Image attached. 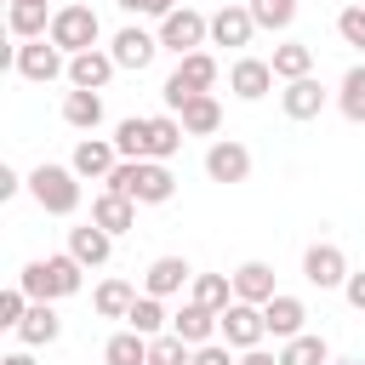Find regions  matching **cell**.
Segmentation results:
<instances>
[{
  "instance_id": "cell-1",
  "label": "cell",
  "mask_w": 365,
  "mask_h": 365,
  "mask_svg": "<svg viewBox=\"0 0 365 365\" xmlns=\"http://www.w3.org/2000/svg\"><path fill=\"white\" fill-rule=\"evenodd\" d=\"M108 188L125 194V200H137V205H165L177 194V177L165 171V160H120L108 171Z\"/></svg>"
},
{
  "instance_id": "cell-2",
  "label": "cell",
  "mask_w": 365,
  "mask_h": 365,
  "mask_svg": "<svg viewBox=\"0 0 365 365\" xmlns=\"http://www.w3.org/2000/svg\"><path fill=\"white\" fill-rule=\"evenodd\" d=\"M80 279H86V262H80L74 251H63V257H34V262L17 274V285H23L34 302H57V297H74V291H80Z\"/></svg>"
},
{
  "instance_id": "cell-3",
  "label": "cell",
  "mask_w": 365,
  "mask_h": 365,
  "mask_svg": "<svg viewBox=\"0 0 365 365\" xmlns=\"http://www.w3.org/2000/svg\"><path fill=\"white\" fill-rule=\"evenodd\" d=\"M29 194L51 217H74L80 211V171L74 165H34L29 171Z\"/></svg>"
},
{
  "instance_id": "cell-4",
  "label": "cell",
  "mask_w": 365,
  "mask_h": 365,
  "mask_svg": "<svg viewBox=\"0 0 365 365\" xmlns=\"http://www.w3.org/2000/svg\"><path fill=\"white\" fill-rule=\"evenodd\" d=\"M211 86H217V57H211V51H188V57H177V68L165 74L160 97H165V108L177 114L194 91H211Z\"/></svg>"
},
{
  "instance_id": "cell-5",
  "label": "cell",
  "mask_w": 365,
  "mask_h": 365,
  "mask_svg": "<svg viewBox=\"0 0 365 365\" xmlns=\"http://www.w3.org/2000/svg\"><path fill=\"white\" fill-rule=\"evenodd\" d=\"M97 34H103V23H97V11H91V6H57V11H51V34H46V40H51V46H63V51L74 57V51H91V46H97Z\"/></svg>"
},
{
  "instance_id": "cell-6",
  "label": "cell",
  "mask_w": 365,
  "mask_h": 365,
  "mask_svg": "<svg viewBox=\"0 0 365 365\" xmlns=\"http://www.w3.org/2000/svg\"><path fill=\"white\" fill-rule=\"evenodd\" d=\"M217 336H222L228 348H240V354H245V348H262L268 319H262V308H257V302H240V297H234V302L217 314Z\"/></svg>"
},
{
  "instance_id": "cell-7",
  "label": "cell",
  "mask_w": 365,
  "mask_h": 365,
  "mask_svg": "<svg viewBox=\"0 0 365 365\" xmlns=\"http://www.w3.org/2000/svg\"><path fill=\"white\" fill-rule=\"evenodd\" d=\"M205 40H211V17H205V11H194V6H177L171 17H160V46H165V51H177V57L200 51Z\"/></svg>"
},
{
  "instance_id": "cell-8",
  "label": "cell",
  "mask_w": 365,
  "mask_h": 365,
  "mask_svg": "<svg viewBox=\"0 0 365 365\" xmlns=\"http://www.w3.org/2000/svg\"><path fill=\"white\" fill-rule=\"evenodd\" d=\"M11 68H17L23 80L46 86V80L68 74V51H63V46H51V40H17V51H11Z\"/></svg>"
},
{
  "instance_id": "cell-9",
  "label": "cell",
  "mask_w": 365,
  "mask_h": 365,
  "mask_svg": "<svg viewBox=\"0 0 365 365\" xmlns=\"http://www.w3.org/2000/svg\"><path fill=\"white\" fill-rule=\"evenodd\" d=\"M348 274H354V268H348L342 245L319 240V245H308V251H302V279H308V285H319V291H336Z\"/></svg>"
},
{
  "instance_id": "cell-10",
  "label": "cell",
  "mask_w": 365,
  "mask_h": 365,
  "mask_svg": "<svg viewBox=\"0 0 365 365\" xmlns=\"http://www.w3.org/2000/svg\"><path fill=\"white\" fill-rule=\"evenodd\" d=\"M108 51H114V63L120 68H131V74H143L148 63H154V51H165L160 46V34H148V29H137V23H125L114 40H108Z\"/></svg>"
},
{
  "instance_id": "cell-11",
  "label": "cell",
  "mask_w": 365,
  "mask_h": 365,
  "mask_svg": "<svg viewBox=\"0 0 365 365\" xmlns=\"http://www.w3.org/2000/svg\"><path fill=\"white\" fill-rule=\"evenodd\" d=\"M205 177H211V182H245V177H251V148L234 143V137L211 143V148H205Z\"/></svg>"
},
{
  "instance_id": "cell-12",
  "label": "cell",
  "mask_w": 365,
  "mask_h": 365,
  "mask_svg": "<svg viewBox=\"0 0 365 365\" xmlns=\"http://www.w3.org/2000/svg\"><path fill=\"white\" fill-rule=\"evenodd\" d=\"M251 34H257L251 6L228 0V6H217V11H211V46H251Z\"/></svg>"
},
{
  "instance_id": "cell-13",
  "label": "cell",
  "mask_w": 365,
  "mask_h": 365,
  "mask_svg": "<svg viewBox=\"0 0 365 365\" xmlns=\"http://www.w3.org/2000/svg\"><path fill=\"white\" fill-rule=\"evenodd\" d=\"M114 51H103V46H91V51H74L68 57V86H80V91H103L108 80H114Z\"/></svg>"
},
{
  "instance_id": "cell-14",
  "label": "cell",
  "mask_w": 365,
  "mask_h": 365,
  "mask_svg": "<svg viewBox=\"0 0 365 365\" xmlns=\"http://www.w3.org/2000/svg\"><path fill=\"white\" fill-rule=\"evenodd\" d=\"M274 63H262V57H240L234 68H228V91L240 97V103H257V97H268L274 91Z\"/></svg>"
},
{
  "instance_id": "cell-15",
  "label": "cell",
  "mask_w": 365,
  "mask_h": 365,
  "mask_svg": "<svg viewBox=\"0 0 365 365\" xmlns=\"http://www.w3.org/2000/svg\"><path fill=\"white\" fill-rule=\"evenodd\" d=\"M68 165H74L80 177H91V182H108V171L120 165V148H114V137H80Z\"/></svg>"
},
{
  "instance_id": "cell-16",
  "label": "cell",
  "mask_w": 365,
  "mask_h": 365,
  "mask_svg": "<svg viewBox=\"0 0 365 365\" xmlns=\"http://www.w3.org/2000/svg\"><path fill=\"white\" fill-rule=\"evenodd\" d=\"M262 319H268V336L291 342V336H302V325H308V302L291 297V291H279V297L262 302Z\"/></svg>"
},
{
  "instance_id": "cell-17",
  "label": "cell",
  "mask_w": 365,
  "mask_h": 365,
  "mask_svg": "<svg viewBox=\"0 0 365 365\" xmlns=\"http://www.w3.org/2000/svg\"><path fill=\"white\" fill-rule=\"evenodd\" d=\"M279 108H285V120H314V114L325 108V86H319L314 74H302V80H285V91H279Z\"/></svg>"
},
{
  "instance_id": "cell-18",
  "label": "cell",
  "mask_w": 365,
  "mask_h": 365,
  "mask_svg": "<svg viewBox=\"0 0 365 365\" xmlns=\"http://www.w3.org/2000/svg\"><path fill=\"white\" fill-rule=\"evenodd\" d=\"M182 285H194V268H188L182 257H154L148 274H143V291H148V297H177Z\"/></svg>"
},
{
  "instance_id": "cell-19",
  "label": "cell",
  "mask_w": 365,
  "mask_h": 365,
  "mask_svg": "<svg viewBox=\"0 0 365 365\" xmlns=\"http://www.w3.org/2000/svg\"><path fill=\"white\" fill-rule=\"evenodd\" d=\"M57 336H63L57 308H51V302H29V314H23V325H17V342H23V348H51Z\"/></svg>"
},
{
  "instance_id": "cell-20",
  "label": "cell",
  "mask_w": 365,
  "mask_h": 365,
  "mask_svg": "<svg viewBox=\"0 0 365 365\" xmlns=\"http://www.w3.org/2000/svg\"><path fill=\"white\" fill-rule=\"evenodd\" d=\"M91 222H97V228H108V234H125V228H137V200H125V194L103 188V194L91 200Z\"/></svg>"
},
{
  "instance_id": "cell-21",
  "label": "cell",
  "mask_w": 365,
  "mask_h": 365,
  "mask_svg": "<svg viewBox=\"0 0 365 365\" xmlns=\"http://www.w3.org/2000/svg\"><path fill=\"white\" fill-rule=\"evenodd\" d=\"M171 331H177L188 348H200V342H217V314H211V308H200V302L188 297V302L171 314Z\"/></svg>"
},
{
  "instance_id": "cell-22",
  "label": "cell",
  "mask_w": 365,
  "mask_h": 365,
  "mask_svg": "<svg viewBox=\"0 0 365 365\" xmlns=\"http://www.w3.org/2000/svg\"><path fill=\"white\" fill-rule=\"evenodd\" d=\"M6 29H11L17 40H46V34H51V11H46V0H11Z\"/></svg>"
},
{
  "instance_id": "cell-23",
  "label": "cell",
  "mask_w": 365,
  "mask_h": 365,
  "mask_svg": "<svg viewBox=\"0 0 365 365\" xmlns=\"http://www.w3.org/2000/svg\"><path fill=\"white\" fill-rule=\"evenodd\" d=\"M177 120H182V131H188V137H211V131L222 125V103H217L211 91H194V97L177 108Z\"/></svg>"
},
{
  "instance_id": "cell-24",
  "label": "cell",
  "mask_w": 365,
  "mask_h": 365,
  "mask_svg": "<svg viewBox=\"0 0 365 365\" xmlns=\"http://www.w3.org/2000/svg\"><path fill=\"white\" fill-rule=\"evenodd\" d=\"M68 251H74L86 268H103V262H108V251H114V234H108V228H97V222H80V228H68Z\"/></svg>"
},
{
  "instance_id": "cell-25",
  "label": "cell",
  "mask_w": 365,
  "mask_h": 365,
  "mask_svg": "<svg viewBox=\"0 0 365 365\" xmlns=\"http://www.w3.org/2000/svg\"><path fill=\"white\" fill-rule=\"evenodd\" d=\"M234 297H240V302H257V308H262L268 297H279V291H274V268H268V262H240V268H234Z\"/></svg>"
},
{
  "instance_id": "cell-26",
  "label": "cell",
  "mask_w": 365,
  "mask_h": 365,
  "mask_svg": "<svg viewBox=\"0 0 365 365\" xmlns=\"http://www.w3.org/2000/svg\"><path fill=\"white\" fill-rule=\"evenodd\" d=\"M63 120H68L74 131H97V125H103V91H80V86H74V91L63 97Z\"/></svg>"
},
{
  "instance_id": "cell-27",
  "label": "cell",
  "mask_w": 365,
  "mask_h": 365,
  "mask_svg": "<svg viewBox=\"0 0 365 365\" xmlns=\"http://www.w3.org/2000/svg\"><path fill=\"white\" fill-rule=\"evenodd\" d=\"M182 120L177 114H148V160H171L182 148Z\"/></svg>"
},
{
  "instance_id": "cell-28",
  "label": "cell",
  "mask_w": 365,
  "mask_h": 365,
  "mask_svg": "<svg viewBox=\"0 0 365 365\" xmlns=\"http://www.w3.org/2000/svg\"><path fill=\"white\" fill-rule=\"evenodd\" d=\"M131 302H137V285H131V279H103V285L91 291V308H97L103 319H125Z\"/></svg>"
},
{
  "instance_id": "cell-29",
  "label": "cell",
  "mask_w": 365,
  "mask_h": 365,
  "mask_svg": "<svg viewBox=\"0 0 365 365\" xmlns=\"http://www.w3.org/2000/svg\"><path fill=\"white\" fill-rule=\"evenodd\" d=\"M103 365H148V336L143 331H114L108 342H103Z\"/></svg>"
},
{
  "instance_id": "cell-30",
  "label": "cell",
  "mask_w": 365,
  "mask_h": 365,
  "mask_svg": "<svg viewBox=\"0 0 365 365\" xmlns=\"http://www.w3.org/2000/svg\"><path fill=\"white\" fill-rule=\"evenodd\" d=\"M274 74L279 80H302V74H314V46H302V40H285V46H274Z\"/></svg>"
},
{
  "instance_id": "cell-31",
  "label": "cell",
  "mask_w": 365,
  "mask_h": 365,
  "mask_svg": "<svg viewBox=\"0 0 365 365\" xmlns=\"http://www.w3.org/2000/svg\"><path fill=\"white\" fill-rule=\"evenodd\" d=\"M200 308H211V314H222L228 302H234V274H194V291H188Z\"/></svg>"
},
{
  "instance_id": "cell-32",
  "label": "cell",
  "mask_w": 365,
  "mask_h": 365,
  "mask_svg": "<svg viewBox=\"0 0 365 365\" xmlns=\"http://www.w3.org/2000/svg\"><path fill=\"white\" fill-rule=\"evenodd\" d=\"M160 302H165V297H148V291H137V302H131L125 325H131V331H143V336H160V331L171 325V314H165Z\"/></svg>"
},
{
  "instance_id": "cell-33",
  "label": "cell",
  "mask_w": 365,
  "mask_h": 365,
  "mask_svg": "<svg viewBox=\"0 0 365 365\" xmlns=\"http://www.w3.org/2000/svg\"><path fill=\"white\" fill-rule=\"evenodd\" d=\"M336 108H342V120L365 125V63H354V68L342 74V86H336Z\"/></svg>"
},
{
  "instance_id": "cell-34",
  "label": "cell",
  "mask_w": 365,
  "mask_h": 365,
  "mask_svg": "<svg viewBox=\"0 0 365 365\" xmlns=\"http://www.w3.org/2000/svg\"><path fill=\"white\" fill-rule=\"evenodd\" d=\"M279 365H331V348H325V336L302 331V336H291L279 348Z\"/></svg>"
},
{
  "instance_id": "cell-35",
  "label": "cell",
  "mask_w": 365,
  "mask_h": 365,
  "mask_svg": "<svg viewBox=\"0 0 365 365\" xmlns=\"http://www.w3.org/2000/svg\"><path fill=\"white\" fill-rule=\"evenodd\" d=\"M114 148H120V160H148V120L143 114L120 120L114 125Z\"/></svg>"
},
{
  "instance_id": "cell-36",
  "label": "cell",
  "mask_w": 365,
  "mask_h": 365,
  "mask_svg": "<svg viewBox=\"0 0 365 365\" xmlns=\"http://www.w3.org/2000/svg\"><path fill=\"white\" fill-rule=\"evenodd\" d=\"M148 365H194V348L177 331H160V336H148Z\"/></svg>"
},
{
  "instance_id": "cell-37",
  "label": "cell",
  "mask_w": 365,
  "mask_h": 365,
  "mask_svg": "<svg viewBox=\"0 0 365 365\" xmlns=\"http://www.w3.org/2000/svg\"><path fill=\"white\" fill-rule=\"evenodd\" d=\"M251 17H257V29H291L297 0H251Z\"/></svg>"
},
{
  "instance_id": "cell-38",
  "label": "cell",
  "mask_w": 365,
  "mask_h": 365,
  "mask_svg": "<svg viewBox=\"0 0 365 365\" xmlns=\"http://www.w3.org/2000/svg\"><path fill=\"white\" fill-rule=\"evenodd\" d=\"M29 302H34V297H29L23 285L0 291V325H6V331H17V325H23V314H29Z\"/></svg>"
},
{
  "instance_id": "cell-39",
  "label": "cell",
  "mask_w": 365,
  "mask_h": 365,
  "mask_svg": "<svg viewBox=\"0 0 365 365\" xmlns=\"http://www.w3.org/2000/svg\"><path fill=\"white\" fill-rule=\"evenodd\" d=\"M336 34H342L348 46H359V51H365V6H359V0L336 11Z\"/></svg>"
},
{
  "instance_id": "cell-40",
  "label": "cell",
  "mask_w": 365,
  "mask_h": 365,
  "mask_svg": "<svg viewBox=\"0 0 365 365\" xmlns=\"http://www.w3.org/2000/svg\"><path fill=\"white\" fill-rule=\"evenodd\" d=\"M194 365H240V359H234L228 342H200V348H194Z\"/></svg>"
},
{
  "instance_id": "cell-41",
  "label": "cell",
  "mask_w": 365,
  "mask_h": 365,
  "mask_svg": "<svg viewBox=\"0 0 365 365\" xmlns=\"http://www.w3.org/2000/svg\"><path fill=\"white\" fill-rule=\"evenodd\" d=\"M120 11H137V17H171L177 0H114Z\"/></svg>"
},
{
  "instance_id": "cell-42",
  "label": "cell",
  "mask_w": 365,
  "mask_h": 365,
  "mask_svg": "<svg viewBox=\"0 0 365 365\" xmlns=\"http://www.w3.org/2000/svg\"><path fill=\"white\" fill-rule=\"evenodd\" d=\"M342 297H348V308H359V314H365V268L342 279Z\"/></svg>"
},
{
  "instance_id": "cell-43",
  "label": "cell",
  "mask_w": 365,
  "mask_h": 365,
  "mask_svg": "<svg viewBox=\"0 0 365 365\" xmlns=\"http://www.w3.org/2000/svg\"><path fill=\"white\" fill-rule=\"evenodd\" d=\"M17 188H29V182H23V177H17V171H11V165H0V200H11V194H17Z\"/></svg>"
},
{
  "instance_id": "cell-44",
  "label": "cell",
  "mask_w": 365,
  "mask_h": 365,
  "mask_svg": "<svg viewBox=\"0 0 365 365\" xmlns=\"http://www.w3.org/2000/svg\"><path fill=\"white\" fill-rule=\"evenodd\" d=\"M240 365H279V354H268V348H245Z\"/></svg>"
},
{
  "instance_id": "cell-45",
  "label": "cell",
  "mask_w": 365,
  "mask_h": 365,
  "mask_svg": "<svg viewBox=\"0 0 365 365\" xmlns=\"http://www.w3.org/2000/svg\"><path fill=\"white\" fill-rule=\"evenodd\" d=\"M0 365H34V354H29V348H17V354H6Z\"/></svg>"
},
{
  "instance_id": "cell-46",
  "label": "cell",
  "mask_w": 365,
  "mask_h": 365,
  "mask_svg": "<svg viewBox=\"0 0 365 365\" xmlns=\"http://www.w3.org/2000/svg\"><path fill=\"white\" fill-rule=\"evenodd\" d=\"M359 6H365V0H359Z\"/></svg>"
},
{
  "instance_id": "cell-47",
  "label": "cell",
  "mask_w": 365,
  "mask_h": 365,
  "mask_svg": "<svg viewBox=\"0 0 365 365\" xmlns=\"http://www.w3.org/2000/svg\"><path fill=\"white\" fill-rule=\"evenodd\" d=\"M342 365H348V359H342Z\"/></svg>"
}]
</instances>
